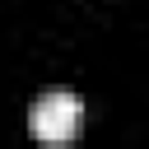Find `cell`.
Masks as SVG:
<instances>
[{
    "mask_svg": "<svg viewBox=\"0 0 149 149\" xmlns=\"http://www.w3.org/2000/svg\"><path fill=\"white\" fill-rule=\"evenodd\" d=\"M84 130V102L74 93H47L28 112V135L42 144H65Z\"/></svg>",
    "mask_w": 149,
    "mask_h": 149,
    "instance_id": "1",
    "label": "cell"
}]
</instances>
